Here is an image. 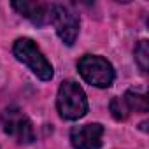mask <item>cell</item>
Segmentation results:
<instances>
[{
	"label": "cell",
	"instance_id": "6da1fadb",
	"mask_svg": "<svg viewBox=\"0 0 149 149\" xmlns=\"http://www.w3.org/2000/svg\"><path fill=\"white\" fill-rule=\"evenodd\" d=\"M58 112L63 119L76 121L88 112V98L83 88L74 81H63L56 98Z\"/></svg>",
	"mask_w": 149,
	"mask_h": 149
},
{
	"label": "cell",
	"instance_id": "7a4b0ae2",
	"mask_svg": "<svg viewBox=\"0 0 149 149\" xmlns=\"http://www.w3.org/2000/svg\"><path fill=\"white\" fill-rule=\"evenodd\" d=\"M14 56L23 61L35 76L42 81H49L53 77V65L47 61V58L42 54V51L37 47V44L32 39L21 37L13 46Z\"/></svg>",
	"mask_w": 149,
	"mask_h": 149
},
{
	"label": "cell",
	"instance_id": "3957f363",
	"mask_svg": "<svg viewBox=\"0 0 149 149\" xmlns=\"http://www.w3.org/2000/svg\"><path fill=\"white\" fill-rule=\"evenodd\" d=\"M77 68L83 79L97 88H109L114 81V68L102 56L86 54L77 61Z\"/></svg>",
	"mask_w": 149,
	"mask_h": 149
},
{
	"label": "cell",
	"instance_id": "277c9868",
	"mask_svg": "<svg viewBox=\"0 0 149 149\" xmlns=\"http://www.w3.org/2000/svg\"><path fill=\"white\" fill-rule=\"evenodd\" d=\"M2 123H4V132L7 135H11L18 144H32L35 140V132H33L32 121L21 109H18V107L6 109V112L2 116Z\"/></svg>",
	"mask_w": 149,
	"mask_h": 149
},
{
	"label": "cell",
	"instance_id": "5b68a950",
	"mask_svg": "<svg viewBox=\"0 0 149 149\" xmlns=\"http://www.w3.org/2000/svg\"><path fill=\"white\" fill-rule=\"evenodd\" d=\"M51 23L56 28L58 37L63 40V44L72 46L79 35V16L74 13L68 6L53 4L51 9Z\"/></svg>",
	"mask_w": 149,
	"mask_h": 149
},
{
	"label": "cell",
	"instance_id": "8992f818",
	"mask_svg": "<svg viewBox=\"0 0 149 149\" xmlns=\"http://www.w3.org/2000/svg\"><path fill=\"white\" fill-rule=\"evenodd\" d=\"M104 126L100 123H90L74 126L70 132V142L74 149H98L102 146Z\"/></svg>",
	"mask_w": 149,
	"mask_h": 149
},
{
	"label": "cell",
	"instance_id": "52a82bcc",
	"mask_svg": "<svg viewBox=\"0 0 149 149\" xmlns=\"http://www.w3.org/2000/svg\"><path fill=\"white\" fill-rule=\"evenodd\" d=\"M13 9H16L21 16L28 18L33 25H46L51 21V9L53 4H42V2H13Z\"/></svg>",
	"mask_w": 149,
	"mask_h": 149
},
{
	"label": "cell",
	"instance_id": "ba28073f",
	"mask_svg": "<svg viewBox=\"0 0 149 149\" xmlns=\"http://www.w3.org/2000/svg\"><path fill=\"white\" fill-rule=\"evenodd\" d=\"M123 98L126 100L130 112H147V109H149V107H147V98H146V95L128 91Z\"/></svg>",
	"mask_w": 149,
	"mask_h": 149
},
{
	"label": "cell",
	"instance_id": "9c48e42d",
	"mask_svg": "<svg viewBox=\"0 0 149 149\" xmlns=\"http://www.w3.org/2000/svg\"><path fill=\"white\" fill-rule=\"evenodd\" d=\"M135 61L140 67L142 72H147L149 68V46L147 40H140L139 46L135 47Z\"/></svg>",
	"mask_w": 149,
	"mask_h": 149
},
{
	"label": "cell",
	"instance_id": "30bf717a",
	"mask_svg": "<svg viewBox=\"0 0 149 149\" xmlns=\"http://www.w3.org/2000/svg\"><path fill=\"white\" fill-rule=\"evenodd\" d=\"M111 112H112V116H114L116 119H126V118L132 114L130 109H128V104H126V100H125L123 97L114 98V100L111 102Z\"/></svg>",
	"mask_w": 149,
	"mask_h": 149
}]
</instances>
